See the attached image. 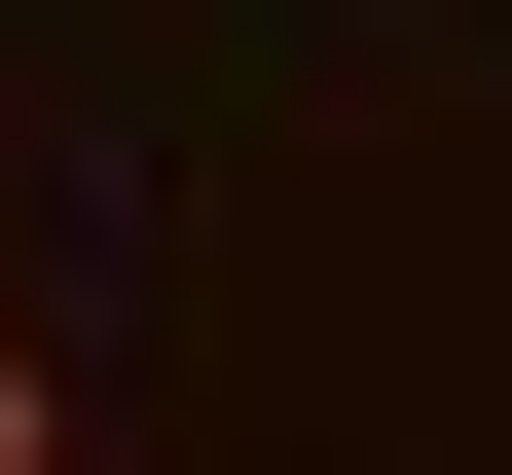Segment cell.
Returning a JSON list of instances; mask_svg holds the SVG:
<instances>
[{"label": "cell", "instance_id": "1", "mask_svg": "<svg viewBox=\"0 0 512 475\" xmlns=\"http://www.w3.org/2000/svg\"><path fill=\"white\" fill-rule=\"evenodd\" d=\"M110 439V402H74V329H0V475H74Z\"/></svg>", "mask_w": 512, "mask_h": 475}]
</instances>
